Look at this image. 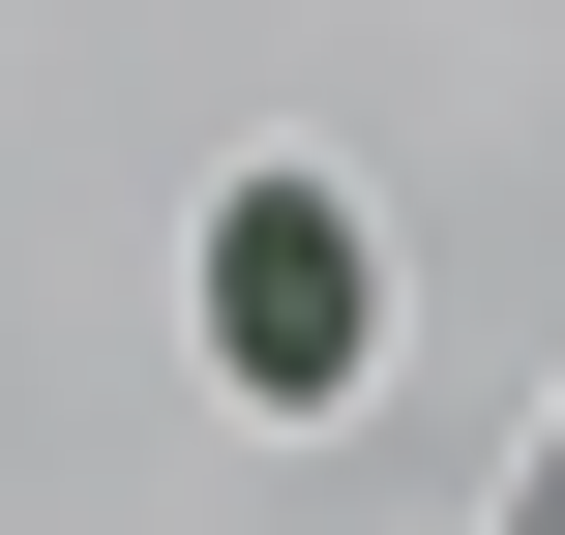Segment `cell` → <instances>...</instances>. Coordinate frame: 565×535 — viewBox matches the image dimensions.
Returning a JSON list of instances; mask_svg holds the SVG:
<instances>
[{"label": "cell", "instance_id": "6da1fadb", "mask_svg": "<svg viewBox=\"0 0 565 535\" xmlns=\"http://www.w3.org/2000/svg\"><path fill=\"white\" fill-rule=\"evenodd\" d=\"M358 357H387V238H358V179H328V149L209 179V387H238V417H358Z\"/></svg>", "mask_w": 565, "mask_h": 535}]
</instances>
